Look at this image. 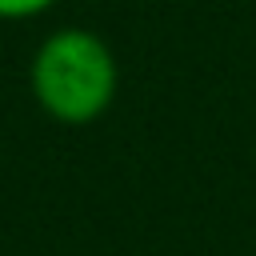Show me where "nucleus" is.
Returning <instances> with one entry per match:
<instances>
[{
	"label": "nucleus",
	"mask_w": 256,
	"mask_h": 256,
	"mask_svg": "<svg viewBox=\"0 0 256 256\" xmlns=\"http://www.w3.org/2000/svg\"><path fill=\"white\" fill-rule=\"evenodd\" d=\"M56 8V0H0V20H32Z\"/></svg>",
	"instance_id": "nucleus-2"
},
{
	"label": "nucleus",
	"mask_w": 256,
	"mask_h": 256,
	"mask_svg": "<svg viewBox=\"0 0 256 256\" xmlns=\"http://www.w3.org/2000/svg\"><path fill=\"white\" fill-rule=\"evenodd\" d=\"M28 88L44 116L68 128H84L112 108L120 92V64L100 32L68 24L36 44Z\"/></svg>",
	"instance_id": "nucleus-1"
}]
</instances>
